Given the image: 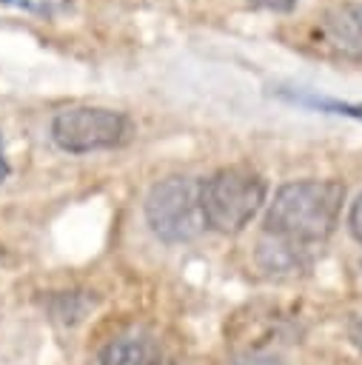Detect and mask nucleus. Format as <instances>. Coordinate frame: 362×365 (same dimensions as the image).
<instances>
[{
	"label": "nucleus",
	"instance_id": "obj_9",
	"mask_svg": "<svg viewBox=\"0 0 362 365\" xmlns=\"http://www.w3.org/2000/svg\"><path fill=\"white\" fill-rule=\"evenodd\" d=\"M257 9H268V11H294L299 0H245Z\"/></svg>",
	"mask_w": 362,
	"mask_h": 365
},
{
	"label": "nucleus",
	"instance_id": "obj_1",
	"mask_svg": "<svg viewBox=\"0 0 362 365\" xmlns=\"http://www.w3.org/2000/svg\"><path fill=\"white\" fill-rule=\"evenodd\" d=\"M345 185L339 180H294L276 188L265 211V237L308 251L325 242L342 214Z\"/></svg>",
	"mask_w": 362,
	"mask_h": 365
},
{
	"label": "nucleus",
	"instance_id": "obj_6",
	"mask_svg": "<svg viewBox=\"0 0 362 365\" xmlns=\"http://www.w3.org/2000/svg\"><path fill=\"white\" fill-rule=\"evenodd\" d=\"M100 365H177V359L168 351V345L154 334L128 331L103 348Z\"/></svg>",
	"mask_w": 362,
	"mask_h": 365
},
{
	"label": "nucleus",
	"instance_id": "obj_4",
	"mask_svg": "<svg viewBox=\"0 0 362 365\" xmlns=\"http://www.w3.org/2000/svg\"><path fill=\"white\" fill-rule=\"evenodd\" d=\"M134 123L114 108L100 106H71L54 114L51 140L68 154H91L105 148H120L131 140Z\"/></svg>",
	"mask_w": 362,
	"mask_h": 365
},
{
	"label": "nucleus",
	"instance_id": "obj_10",
	"mask_svg": "<svg viewBox=\"0 0 362 365\" xmlns=\"http://www.w3.org/2000/svg\"><path fill=\"white\" fill-rule=\"evenodd\" d=\"M9 177V163H6V157H3V148H0V182Z\"/></svg>",
	"mask_w": 362,
	"mask_h": 365
},
{
	"label": "nucleus",
	"instance_id": "obj_8",
	"mask_svg": "<svg viewBox=\"0 0 362 365\" xmlns=\"http://www.w3.org/2000/svg\"><path fill=\"white\" fill-rule=\"evenodd\" d=\"M348 231H351V237L362 245V191L356 194V200L351 202V208H348Z\"/></svg>",
	"mask_w": 362,
	"mask_h": 365
},
{
	"label": "nucleus",
	"instance_id": "obj_2",
	"mask_svg": "<svg viewBox=\"0 0 362 365\" xmlns=\"http://www.w3.org/2000/svg\"><path fill=\"white\" fill-rule=\"evenodd\" d=\"M268 182L251 165H225L200 185L205 228L217 234H239L265 205Z\"/></svg>",
	"mask_w": 362,
	"mask_h": 365
},
{
	"label": "nucleus",
	"instance_id": "obj_3",
	"mask_svg": "<svg viewBox=\"0 0 362 365\" xmlns=\"http://www.w3.org/2000/svg\"><path fill=\"white\" fill-rule=\"evenodd\" d=\"M200 180L185 174H171L154 182L145 194V222L160 242L180 245L191 242L205 231Z\"/></svg>",
	"mask_w": 362,
	"mask_h": 365
},
{
	"label": "nucleus",
	"instance_id": "obj_7",
	"mask_svg": "<svg viewBox=\"0 0 362 365\" xmlns=\"http://www.w3.org/2000/svg\"><path fill=\"white\" fill-rule=\"evenodd\" d=\"M288 100L328 111V114H342V117H353L362 120V103H348V100H333V97H316V94H302V91H282Z\"/></svg>",
	"mask_w": 362,
	"mask_h": 365
},
{
	"label": "nucleus",
	"instance_id": "obj_5",
	"mask_svg": "<svg viewBox=\"0 0 362 365\" xmlns=\"http://www.w3.org/2000/svg\"><path fill=\"white\" fill-rule=\"evenodd\" d=\"M316 46L325 54L362 63V3H345L319 17Z\"/></svg>",
	"mask_w": 362,
	"mask_h": 365
}]
</instances>
